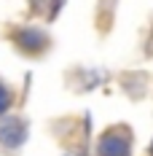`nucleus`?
<instances>
[{
    "mask_svg": "<svg viewBox=\"0 0 153 156\" xmlns=\"http://www.w3.org/2000/svg\"><path fill=\"white\" fill-rule=\"evenodd\" d=\"M5 105H8V97H5V92H3V89H0V110L5 108Z\"/></svg>",
    "mask_w": 153,
    "mask_h": 156,
    "instance_id": "1",
    "label": "nucleus"
}]
</instances>
